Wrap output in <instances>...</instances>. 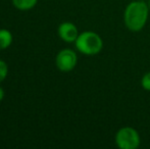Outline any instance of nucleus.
Wrapping results in <instances>:
<instances>
[{
    "label": "nucleus",
    "mask_w": 150,
    "mask_h": 149,
    "mask_svg": "<svg viewBox=\"0 0 150 149\" xmlns=\"http://www.w3.org/2000/svg\"><path fill=\"white\" fill-rule=\"evenodd\" d=\"M149 7L146 1L134 0L126 6L124 11V23L131 32H140L146 26L149 18Z\"/></svg>",
    "instance_id": "1"
},
{
    "label": "nucleus",
    "mask_w": 150,
    "mask_h": 149,
    "mask_svg": "<svg viewBox=\"0 0 150 149\" xmlns=\"http://www.w3.org/2000/svg\"><path fill=\"white\" fill-rule=\"evenodd\" d=\"M75 46L80 53L93 56L102 51L103 40L97 33L93 31H85L79 34L75 41Z\"/></svg>",
    "instance_id": "2"
},
{
    "label": "nucleus",
    "mask_w": 150,
    "mask_h": 149,
    "mask_svg": "<svg viewBox=\"0 0 150 149\" xmlns=\"http://www.w3.org/2000/svg\"><path fill=\"white\" fill-rule=\"evenodd\" d=\"M115 142L120 149H137L141 144V137L133 127H122L115 133Z\"/></svg>",
    "instance_id": "3"
},
{
    "label": "nucleus",
    "mask_w": 150,
    "mask_h": 149,
    "mask_svg": "<svg viewBox=\"0 0 150 149\" xmlns=\"http://www.w3.org/2000/svg\"><path fill=\"white\" fill-rule=\"evenodd\" d=\"M78 55L74 50L69 48H64L60 50L55 57L56 68L63 73L71 72L77 66Z\"/></svg>",
    "instance_id": "4"
},
{
    "label": "nucleus",
    "mask_w": 150,
    "mask_h": 149,
    "mask_svg": "<svg viewBox=\"0 0 150 149\" xmlns=\"http://www.w3.org/2000/svg\"><path fill=\"white\" fill-rule=\"evenodd\" d=\"M58 36L62 41L67 42V43H75L79 36V31L75 24L71 22H64L61 23L58 26Z\"/></svg>",
    "instance_id": "5"
},
{
    "label": "nucleus",
    "mask_w": 150,
    "mask_h": 149,
    "mask_svg": "<svg viewBox=\"0 0 150 149\" xmlns=\"http://www.w3.org/2000/svg\"><path fill=\"white\" fill-rule=\"evenodd\" d=\"M13 41L11 32L6 29H0V50L7 49Z\"/></svg>",
    "instance_id": "6"
},
{
    "label": "nucleus",
    "mask_w": 150,
    "mask_h": 149,
    "mask_svg": "<svg viewBox=\"0 0 150 149\" xmlns=\"http://www.w3.org/2000/svg\"><path fill=\"white\" fill-rule=\"evenodd\" d=\"M38 0H12L13 6L18 10L27 11L34 8L37 4Z\"/></svg>",
    "instance_id": "7"
},
{
    "label": "nucleus",
    "mask_w": 150,
    "mask_h": 149,
    "mask_svg": "<svg viewBox=\"0 0 150 149\" xmlns=\"http://www.w3.org/2000/svg\"><path fill=\"white\" fill-rule=\"evenodd\" d=\"M8 75V66L4 60L0 59V83L6 79Z\"/></svg>",
    "instance_id": "8"
},
{
    "label": "nucleus",
    "mask_w": 150,
    "mask_h": 149,
    "mask_svg": "<svg viewBox=\"0 0 150 149\" xmlns=\"http://www.w3.org/2000/svg\"><path fill=\"white\" fill-rule=\"evenodd\" d=\"M141 86L145 91L150 92V72L145 73L141 78Z\"/></svg>",
    "instance_id": "9"
},
{
    "label": "nucleus",
    "mask_w": 150,
    "mask_h": 149,
    "mask_svg": "<svg viewBox=\"0 0 150 149\" xmlns=\"http://www.w3.org/2000/svg\"><path fill=\"white\" fill-rule=\"evenodd\" d=\"M4 96H5V93H4V90H3V88L0 86V102L3 100V98H4Z\"/></svg>",
    "instance_id": "10"
},
{
    "label": "nucleus",
    "mask_w": 150,
    "mask_h": 149,
    "mask_svg": "<svg viewBox=\"0 0 150 149\" xmlns=\"http://www.w3.org/2000/svg\"><path fill=\"white\" fill-rule=\"evenodd\" d=\"M146 3H147V5H148L149 10H150V0H146Z\"/></svg>",
    "instance_id": "11"
},
{
    "label": "nucleus",
    "mask_w": 150,
    "mask_h": 149,
    "mask_svg": "<svg viewBox=\"0 0 150 149\" xmlns=\"http://www.w3.org/2000/svg\"><path fill=\"white\" fill-rule=\"evenodd\" d=\"M140 1H146V0H140Z\"/></svg>",
    "instance_id": "12"
}]
</instances>
